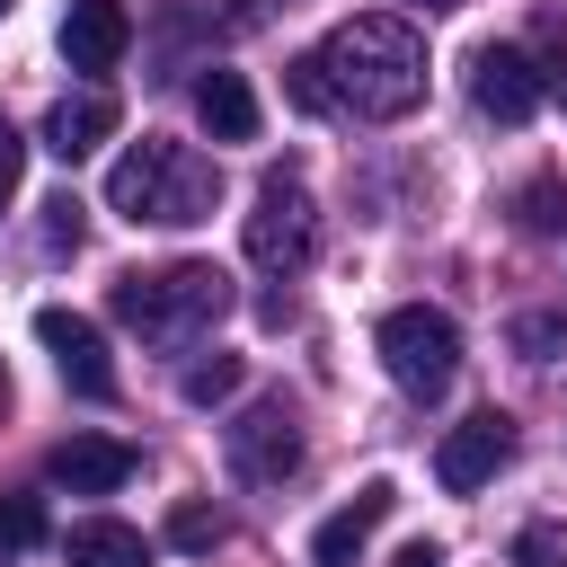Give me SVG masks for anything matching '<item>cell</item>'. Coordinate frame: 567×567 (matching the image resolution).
<instances>
[{"instance_id":"22","label":"cell","mask_w":567,"mask_h":567,"mask_svg":"<svg viewBox=\"0 0 567 567\" xmlns=\"http://www.w3.org/2000/svg\"><path fill=\"white\" fill-rule=\"evenodd\" d=\"M44 248H80V195H53L44 204Z\"/></svg>"},{"instance_id":"10","label":"cell","mask_w":567,"mask_h":567,"mask_svg":"<svg viewBox=\"0 0 567 567\" xmlns=\"http://www.w3.org/2000/svg\"><path fill=\"white\" fill-rule=\"evenodd\" d=\"M390 505H399V487H390V478H363V487H354V505H337V514L310 532V567H354V558H363V540L390 523Z\"/></svg>"},{"instance_id":"26","label":"cell","mask_w":567,"mask_h":567,"mask_svg":"<svg viewBox=\"0 0 567 567\" xmlns=\"http://www.w3.org/2000/svg\"><path fill=\"white\" fill-rule=\"evenodd\" d=\"M416 9H461V0H416Z\"/></svg>"},{"instance_id":"20","label":"cell","mask_w":567,"mask_h":567,"mask_svg":"<svg viewBox=\"0 0 567 567\" xmlns=\"http://www.w3.org/2000/svg\"><path fill=\"white\" fill-rule=\"evenodd\" d=\"M558 558H567V532H558V523H532V532L514 540V567H558Z\"/></svg>"},{"instance_id":"6","label":"cell","mask_w":567,"mask_h":567,"mask_svg":"<svg viewBox=\"0 0 567 567\" xmlns=\"http://www.w3.org/2000/svg\"><path fill=\"white\" fill-rule=\"evenodd\" d=\"M221 443H230V470H239L248 487H284V478L301 470V416H292L284 399H248Z\"/></svg>"},{"instance_id":"23","label":"cell","mask_w":567,"mask_h":567,"mask_svg":"<svg viewBox=\"0 0 567 567\" xmlns=\"http://www.w3.org/2000/svg\"><path fill=\"white\" fill-rule=\"evenodd\" d=\"M18 177H27V142H18V124L0 115V204L18 195Z\"/></svg>"},{"instance_id":"9","label":"cell","mask_w":567,"mask_h":567,"mask_svg":"<svg viewBox=\"0 0 567 567\" xmlns=\"http://www.w3.org/2000/svg\"><path fill=\"white\" fill-rule=\"evenodd\" d=\"M35 346L53 354V372H62L80 399H115V363H106V337H97L80 310H35Z\"/></svg>"},{"instance_id":"11","label":"cell","mask_w":567,"mask_h":567,"mask_svg":"<svg viewBox=\"0 0 567 567\" xmlns=\"http://www.w3.org/2000/svg\"><path fill=\"white\" fill-rule=\"evenodd\" d=\"M44 478L71 487V496H115V487L133 478V443H115V434H71V443H53Z\"/></svg>"},{"instance_id":"1","label":"cell","mask_w":567,"mask_h":567,"mask_svg":"<svg viewBox=\"0 0 567 567\" xmlns=\"http://www.w3.org/2000/svg\"><path fill=\"white\" fill-rule=\"evenodd\" d=\"M301 115H354V124H399L425 97V35L408 18H346L328 27V44H310L284 71Z\"/></svg>"},{"instance_id":"27","label":"cell","mask_w":567,"mask_h":567,"mask_svg":"<svg viewBox=\"0 0 567 567\" xmlns=\"http://www.w3.org/2000/svg\"><path fill=\"white\" fill-rule=\"evenodd\" d=\"M9 9H18V0H0V18H9Z\"/></svg>"},{"instance_id":"12","label":"cell","mask_w":567,"mask_h":567,"mask_svg":"<svg viewBox=\"0 0 567 567\" xmlns=\"http://www.w3.org/2000/svg\"><path fill=\"white\" fill-rule=\"evenodd\" d=\"M124 44H133L124 0H71V9H62V62H71V71H115Z\"/></svg>"},{"instance_id":"2","label":"cell","mask_w":567,"mask_h":567,"mask_svg":"<svg viewBox=\"0 0 567 567\" xmlns=\"http://www.w3.org/2000/svg\"><path fill=\"white\" fill-rule=\"evenodd\" d=\"M106 204H115L124 221L186 230V221H213V204H221V168H213L204 151H186V142L142 133V142L106 168Z\"/></svg>"},{"instance_id":"16","label":"cell","mask_w":567,"mask_h":567,"mask_svg":"<svg viewBox=\"0 0 567 567\" xmlns=\"http://www.w3.org/2000/svg\"><path fill=\"white\" fill-rule=\"evenodd\" d=\"M514 346H523L532 363L567 354V310H523V319H514Z\"/></svg>"},{"instance_id":"18","label":"cell","mask_w":567,"mask_h":567,"mask_svg":"<svg viewBox=\"0 0 567 567\" xmlns=\"http://www.w3.org/2000/svg\"><path fill=\"white\" fill-rule=\"evenodd\" d=\"M44 540V505L35 496H0V549H35Z\"/></svg>"},{"instance_id":"25","label":"cell","mask_w":567,"mask_h":567,"mask_svg":"<svg viewBox=\"0 0 567 567\" xmlns=\"http://www.w3.org/2000/svg\"><path fill=\"white\" fill-rule=\"evenodd\" d=\"M266 9H275V0H239V18H266Z\"/></svg>"},{"instance_id":"3","label":"cell","mask_w":567,"mask_h":567,"mask_svg":"<svg viewBox=\"0 0 567 567\" xmlns=\"http://www.w3.org/2000/svg\"><path fill=\"white\" fill-rule=\"evenodd\" d=\"M106 301H115V319H124L142 346H195V337L230 310V275H221L213 257H177V266L124 275Z\"/></svg>"},{"instance_id":"13","label":"cell","mask_w":567,"mask_h":567,"mask_svg":"<svg viewBox=\"0 0 567 567\" xmlns=\"http://www.w3.org/2000/svg\"><path fill=\"white\" fill-rule=\"evenodd\" d=\"M35 142H44L62 168H71V159H89L97 142H115V97H106V89H71V97H53Z\"/></svg>"},{"instance_id":"21","label":"cell","mask_w":567,"mask_h":567,"mask_svg":"<svg viewBox=\"0 0 567 567\" xmlns=\"http://www.w3.org/2000/svg\"><path fill=\"white\" fill-rule=\"evenodd\" d=\"M540 89H558V106H567V18H540Z\"/></svg>"},{"instance_id":"7","label":"cell","mask_w":567,"mask_h":567,"mask_svg":"<svg viewBox=\"0 0 567 567\" xmlns=\"http://www.w3.org/2000/svg\"><path fill=\"white\" fill-rule=\"evenodd\" d=\"M470 106H478L487 124H523V115L540 106V62H532L523 44H478V53H470Z\"/></svg>"},{"instance_id":"15","label":"cell","mask_w":567,"mask_h":567,"mask_svg":"<svg viewBox=\"0 0 567 567\" xmlns=\"http://www.w3.org/2000/svg\"><path fill=\"white\" fill-rule=\"evenodd\" d=\"M62 558L71 567H151V540L133 523H115V514H89V523L62 532Z\"/></svg>"},{"instance_id":"5","label":"cell","mask_w":567,"mask_h":567,"mask_svg":"<svg viewBox=\"0 0 567 567\" xmlns=\"http://www.w3.org/2000/svg\"><path fill=\"white\" fill-rule=\"evenodd\" d=\"M381 363H390V381L408 399H443L452 372H461V328L443 310H425V301H399L381 319Z\"/></svg>"},{"instance_id":"24","label":"cell","mask_w":567,"mask_h":567,"mask_svg":"<svg viewBox=\"0 0 567 567\" xmlns=\"http://www.w3.org/2000/svg\"><path fill=\"white\" fill-rule=\"evenodd\" d=\"M390 567H443V549H434V540H408V549H399Z\"/></svg>"},{"instance_id":"19","label":"cell","mask_w":567,"mask_h":567,"mask_svg":"<svg viewBox=\"0 0 567 567\" xmlns=\"http://www.w3.org/2000/svg\"><path fill=\"white\" fill-rule=\"evenodd\" d=\"M168 540H177V549H213V540H221V514H213V505H177V514H168Z\"/></svg>"},{"instance_id":"14","label":"cell","mask_w":567,"mask_h":567,"mask_svg":"<svg viewBox=\"0 0 567 567\" xmlns=\"http://www.w3.org/2000/svg\"><path fill=\"white\" fill-rule=\"evenodd\" d=\"M195 115H204L213 142H257V89L239 71H221V62L195 80Z\"/></svg>"},{"instance_id":"8","label":"cell","mask_w":567,"mask_h":567,"mask_svg":"<svg viewBox=\"0 0 567 567\" xmlns=\"http://www.w3.org/2000/svg\"><path fill=\"white\" fill-rule=\"evenodd\" d=\"M514 461V425L496 416V408H478V416H461L443 443H434V478L452 487V496H470V487H487L496 470Z\"/></svg>"},{"instance_id":"17","label":"cell","mask_w":567,"mask_h":567,"mask_svg":"<svg viewBox=\"0 0 567 567\" xmlns=\"http://www.w3.org/2000/svg\"><path fill=\"white\" fill-rule=\"evenodd\" d=\"M239 390V354H204V363H186V399L195 408H213V399H230Z\"/></svg>"},{"instance_id":"4","label":"cell","mask_w":567,"mask_h":567,"mask_svg":"<svg viewBox=\"0 0 567 567\" xmlns=\"http://www.w3.org/2000/svg\"><path fill=\"white\" fill-rule=\"evenodd\" d=\"M248 266L257 275H275V284H292L310 257H319V204H310V186L292 177V168H275L266 186H257V204H248Z\"/></svg>"}]
</instances>
